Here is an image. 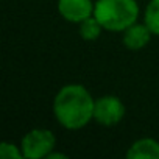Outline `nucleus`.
Here are the masks:
<instances>
[{"instance_id":"1","label":"nucleus","mask_w":159,"mask_h":159,"mask_svg":"<svg viewBox=\"0 0 159 159\" xmlns=\"http://www.w3.org/2000/svg\"><path fill=\"white\" fill-rule=\"evenodd\" d=\"M95 100L83 84L62 86L53 100V114L66 129H81L94 119Z\"/></svg>"},{"instance_id":"2","label":"nucleus","mask_w":159,"mask_h":159,"mask_svg":"<svg viewBox=\"0 0 159 159\" xmlns=\"http://www.w3.org/2000/svg\"><path fill=\"white\" fill-rule=\"evenodd\" d=\"M94 16L108 31H125L137 22L139 5L136 0H97Z\"/></svg>"},{"instance_id":"3","label":"nucleus","mask_w":159,"mask_h":159,"mask_svg":"<svg viewBox=\"0 0 159 159\" xmlns=\"http://www.w3.org/2000/svg\"><path fill=\"white\" fill-rule=\"evenodd\" d=\"M56 145L55 134L45 128L30 129L20 140V148L24 157L27 159H42L47 157Z\"/></svg>"},{"instance_id":"4","label":"nucleus","mask_w":159,"mask_h":159,"mask_svg":"<svg viewBox=\"0 0 159 159\" xmlns=\"http://www.w3.org/2000/svg\"><path fill=\"white\" fill-rule=\"evenodd\" d=\"M125 105L116 95H103L95 100L94 120L103 126H116L125 117Z\"/></svg>"},{"instance_id":"5","label":"nucleus","mask_w":159,"mask_h":159,"mask_svg":"<svg viewBox=\"0 0 159 159\" xmlns=\"http://www.w3.org/2000/svg\"><path fill=\"white\" fill-rule=\"evenodd\" d=\"M95 3L92 0H58V13L73 24H81L84 19L94 16Z\"/></svg>"},{"instance_id":"6","label":"nucleus","mask_w":159,"mask_h":159,"mask_svg":"<svg viewBox=\"0 0 159 159\" xmlns=\"http://www.w3.org/2000/svg\"><path fill=\"white\" fill-rule=\"evenodd\" d=\"M151 31L145 24H133L123 31V45L128 50H140L143 48L151 38Z\"/></svg>"},{"instance_id":"7","label":"nucleus","mask_w":159,"mask_h":159,"mask_svg":"<svg viewBox=\"0 0 159 159\" xmlns=\"http://www.w3.org/2000/svg\"><path fill=\"white\" fill-rule=\"evenodd\" d=\"M128 159H159V142L150 137L139 139L131 143L126 151Z\"/></svg>"},{"instance_id":"8","label":"nucleus","mask_w":159,"mask_h":159,"mask_svg":"<svg viewBox=\"0 0 159 159\" xmlns=\"http://www.w3.org/2000/svg\"><path fill=\"white\" fill-rule=\"evenodd\" d=\"M105 28L102 27V24L98 22V19L95 16H91L88 19H84L81 24H80V34L84 41H95L100 38L102 31Z\"/></svg>"},{"instance_id":"9","label":"nucleus","mask_w":159,"mask_h":159,"mask_svg":"<svg viewBox=\"0 0 159 159\" xmlns=\"http://www.w3.org/2000/svg\"><path fill=\"white\" fill-rule=\"evenodd\" d=\"M143 24L150 28V31L159 36V0H150L145 13H143Z\"/></svg>"},{"instance_id":"10","label":"nucleus","mask_w":159,"mask_h":159,"mask_svg":"<svg viewBox=\"0 0 159 159\" xmlns=\"http://www.w3.org/2000/svg\"><path fill=\"white\" fill-rule=\"evenodd\" d=\"M0 157H3V159H22L24 153H22V148L14 145L13 142H2L0 143Z\"/></svg>"},{"instance_id":"11","label":"nucleus","mask_w":159,"mask_h":159,"mask_svg":"<svg viewBox=\"0 0 159 159\" xmlns=\"http://www.w3.org/2000/svg\"><path fill=\"white\" fill-rule=\"evenodd\" d=\"M48 159H53V157H61V159H66L67 157V154H62V153H55V151H52L48 156H47Z\"/></svg>"}]
</instances>
